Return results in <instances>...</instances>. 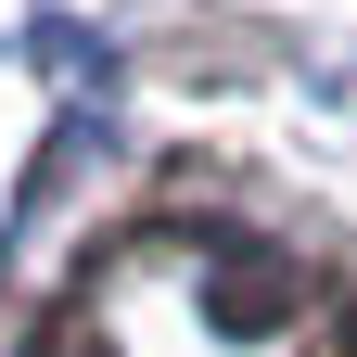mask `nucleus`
I'll return each instance as SVG.
<instances>
[{"label":"nucleus","mask_w":357,"mask_h":357,"mask_svg":"<svg viewBox=\"0 0 357 357\" xmlns=\"http://www.w3.org/2000/svg\"><path fill=\"white\" fill-rule=\"evenodd\" d=\"M26 357H344V306L230 230H128Z\"/></svg>","instance_id":"1"}]
</instances>
